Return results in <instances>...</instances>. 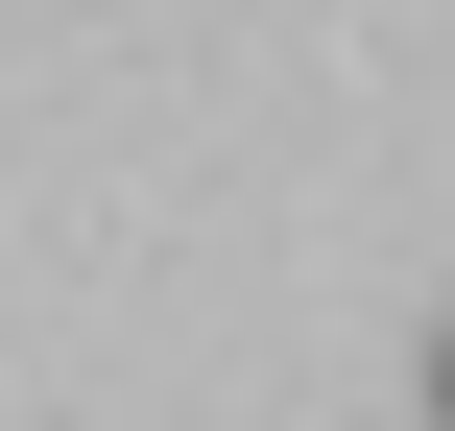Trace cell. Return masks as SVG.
I'll use <instances>...</instances> for the list:
<instances>
[{
    "mask_svg": "<svg viewBox=\"0 0 455 431\" xmlns=\"http://www.w3.org/2000/svg\"><path fill=\"white\" fill-rule=\"evenodd\" d=\"M432 431H455V336H432Z\"/></svg>",
    "mask_w": 455,
    "mask_h": 431,
    "instance_id": "1",
    "label": "cell"
}]
</instances>
